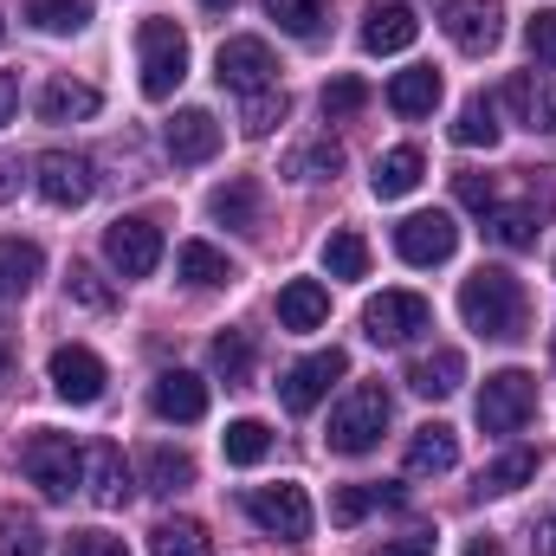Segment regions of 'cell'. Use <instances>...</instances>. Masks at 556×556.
Returning <instances> with one entry per match:
<instances>
[{"mask_svg":"<svg viewBox=\"0 0 556 556\" xmlns=\"http://www.w3.org/2000/svg\"><path fill=\"white\" fill-rule=\"evenodd\" d=\"M317 104H324V117H330V124H343V117H356V111L369 104V85H363V78H330Z\"/></svg>","mask_w":556,"mask_h":556,"instance_id":"cell-43","label":"cell"},{"mask_svg":"<svg viewBox=\"0 0 556 556\" xmlns=\"http://www.w3.org/2000/svg\"><path fill=\"white\" fill-rule=\"evenodd\" d=\"M337 168H343V149H337L330 137H324V142H304V149L285 162V175H291V181H330Z\"/></svg>","mask_w":556,"mask_h":556,"instance_id":"cell-40","label":"cell"},{"mask_svg":"<svg viewBox=\"0 0 556 556\" xmlns=\"http://www.w3.org/2000/svg\"><path fill=\"white\" fill-rule=\"evenodd\" d=\"M20 194V155H0V201Z\"/></svg>","mask_w":556,"mask_h":556,"instance_id":"cell-49","label":"cell"},{"mask_svg":"<svg viewBox=\"0 0 556 556\" xmlns=\"http://www.w3.org/2000/svg\"><path fill=\"white\" fill-rule=\"evenodd\" d=\"M466 556H498V544H492V538H472V551Z\"/></svg>","mask_w":556,"mask_h":556,"instance_id":"cell-52","label":"cell"},{"mask_svg":"<svg viewBox=\"0 0 556 556\" xmlns=\"http://www.w3.org/2000/svg\"><path fill=\"white\" fill-rule=\"evenodd\" d=\"M505 104H511V117H518L531 137H556V78L518 72V78L505 85Z\"/></svg>","mask_w":556,"mask_h":556,"instance_id":"cell-18","label":"cell"},{"mask_svg":"<svg viewBox=\"0 0 556 556\" xmlns=\"http://www.w3.org/2000/svg\"><path fill=\"white\" fill-rule=\"evenodd\" d=\"M247 518H253L266 538H278V544H304L311 525H317L304 485H260V492H247Z\"/></svg>","mask_w":556,"mask_h":556,"instance_id":"cell-7","label":"cell"},{"mask_svg":"<svg viewBox=\"0 0 556 556\" xmlns=\"http://www.w3.org/2000/svg\"><path fill=\"white\" fill-rule=\"evenodd\" d=\"M168 155L181 162V168H194V162H214V149H220V124H214V111H201V104H188V111H175L168 117Z\"/></svg>","mask_w":556,"mask_h":556,"instance_id":"cell-16","label":"cell"},{"mask_svg":"<svg viewBox=\"0 0 556 556\" xmlns=\"http://www.w3.org/2000/svg\"><path fill=\"white\" fill-rule=\"evenodd\" d=\"M26 20L39 26V33H85L91 26V0H26Z\"/></svg>","mask_w":556,"mask_h":556,"instance_id":"cell-35","label":"cell"},{"mask_svg":"<svg viewBox=\"0 0 556 556\" xmlns=\"http://www.w3.org/2000/svg\"><path fill=\"white\" fill-rule=\"evenodd\" d=\"M149 408H155L162 420H181V427H188V420L207 415V382L188 376V369H162L155 389H149Z\"/></svg>","mask_w":556,"mask_h":556,"instance_id":"cell-19","label":"cell"},{"mask_svg":"<svg viewBox=\"0 0 556 556\" xmlns=\"http://www.w3.org/2000/svg\"><path fill=\"white\" fill-rule=\"evenodd\" d=\"M459 466V433L453 427H415V440H408V479H440V472H453Z\"/></svg>","mask_w":556,"mask_h":556,"instance_id":"cell-21","label":"cell"},{"mask_svg":"<svg viewBox=\"0 0 556 556\" xmlns=\"http://www.w3.org/2000/svg\"><path fill=\"white\" fill-rule=\"evenodd\" d=\"M363 330H369V343H382V350L415 343L420 330H433V304H427L420 291H382V298L363 304Z\"/></svg>","mask_w":556,"mask_h":556,"instance_id":"cell-5","label":"cell"},{"mask_svg":"<svg viewBox=\"0 0 556 556\" xmlns=\"http://www.w3.org/2000/svg\"><path fill=\"white\" fill-rule=\"evenodd\" d=\"M207 356H214V376H220L227 389H247V382H253V337H247V330H220Z\"/></svg>","mask_w":556,"mask_h":556,"instance_id":"cell-31","label":"cell"},{"mask_svg":"<svg viewBox=\"0 0 556 556\" xmlns=\"http://www.w3.org/2000/svg\"><path fill=\"white\" fill-rule=\"evenodd\" d=\"M330 317V291L317 285V278H291L285 291H278V324L285 330H317Z\"/></svg>","mask_w":556,"mask_h":556,"instance_id":"cell-26","label":"cell"},{"mask_svg":"<svg viewBox=\"0 0 556 556\" xmlns=\"http://www.w3.org/2000/svg\"><path fill=\"white\" fill-rule=\"evenodd\" d=\"M39 273H46V253L33 240H0V304L7 298H26L39 285Z\"/></svg>","mask_w":556,"mask_h":556,"instance_id":"cell-28","label":"cell"},{"mask_svg":"<svg viewBox=\"0 0 556 556\" xmlns=\"http://www.w3.org/2000/svg\"><path fill=\"white\" fill-rule=\"evenodd\" d=\"M65 556H130V551H124V538H111V531H72V538H65Z\"/></svg>","mask_w":556,"mask_h":556,"instance_id":"cell-47","label":"cell"},{"mask_svg":"<svg viewBox=\"0 0 556 556\" xmlns=\"http://www.w3.org/2000/svg\"><path fill=\"white\" fill-rule=\"evenodd\" d=\"M20 472L46 492V498H72L85 485V453L72 446V433H33L20 446Z\"/></svg>","mask_w":556,"mask_h":556,"instance_id":"cell-4","label":"cell"},{"mask_svg":"<svg viewBox=\"0 0 556 556\" xmlns=\"http://www.w3.org/2000/svg\"><path fill=\"white\" fill-rule=\"evenodd\" d=\"M33 188L46 207H85L98 194V175H91V155H72V149H46L33 155Z\"/></svg>","mask_w":556,"mask_h":556,"instance_id":"cell-8","label":"cell"},{"mask_svg":"<svg viewBox=\"0 0 556 556\" xmlns=\"http://www.w3.org/2000/svg\"><path fill=\"white\" fill-rule=\"evenodd\" d=\"M220 446H227L233 466H260V459L273 453V427H266V420H233V427L220 433Z\"/></svg>","mask_w":556,"mask_h":556,"instance_id":"cell-39","label":"cell"},{"mask_svg":"<svg viewBox=\"0 0 556 556\" xmlns=\"http://www.w3.org/2000/svg\"><path fill=\"white\" fill-rule=\"evenodd\" d=\"M459 317H466V330H479L492 343H511L525 330V285L505 266H479L459 285Z\"/></svg>","mask_w":556,"mask_h":556,"instance_id":"cell-1","label":"cell"},{"mask_svg":"<svg viewBox=\"0 0 556 556\" xmlns=\"http://www.w3.org/2000/svg\"><path fill=\"white\" fill-rule=\"evenodd\" d=\"M453 142H459V149H492V142H498V111H492L485 98H466L459 117H453Z\"/></svg>","mask_w":556,"mask_h":556,"instance_id":"cell-38","label":"cell"},{"mask_svg":"<svg viewBox=\"0 0 556 556\" xmlns=\"http://www.w3.org/2000/svg\"><path fill=\"white\" fill-rule=\"evenodd\" d=\"M389 415H395V402H389V389L382 382H356L343 402H337V415H330V453H343V459H356V453H369V446H382V433H389Z\"/></svg>","mask_w":556,"mask_h":556,"instance_id":"cell-2","label":"cell"},{"mask_svg":"<svg viewBox=\"0 0 556 556\" xmlns=\"http://www.w3.org/2000/svg\"><path fill=\"white\" fill-rule=\"evenodd\" d=\"M376 556H433V538L427 531H408V538H389Z\"/></svg>","mask_w":556,"mask_h":556,"instance_id":"cell-48","label":"cell"},{"mask_svg":"<svg viewBox=\"0 0 556 556\" xmlns=\"http://www.w3.org/2000/svg\"><path fill=\"white\" fill-rule=\"evenodd\" d=\"M13 104H20V78H13V72H0V124L13 117Z\"/></svg>","mask_w":556,"mask_h":556,"instance_id":"cell-50","label":"cell"},{"mask_svg":"<svg viewBox=\"0 0 556 556\" xmlns=\"http://www.w3.org/2000/svg\"><path fill=\"white\" fill-rule=\"evenodd\" d=\"M459 382H466V356L459 350H427V356L408 363V389L427 395V402H446Z\"/></svg>","mask_w":556,"mask_h":556,"instance_id":"cell-22","label":"cell"},{"mask_svg":"<svg viewBox=\"0 0 556 556\" xmlns=\"http://www.w3.org/2000/svg\"><path fill=\"white\" fill-rule=\"evenodd\" d=\"M420 39V13L408 0H389V7H369L363 13V52L389 59V52H408Z\"/></svg>","mask_w":556,"mask_h":556,"instance_id":"cell-17","label":"cell"},{"mask_svg":"<svg viewBox=\"0 0 556 556\" xmlns=\"http://www.w3.org/2000/svg\"><path fill=\"white\" fill-rule=\"evenodd\" d=\"M324 273L330 278H369V240H363L356 227L330 233V240H324Z\"/></svg>","mask_w":556,"mask_h":556,"instance_id":"cell-34","label":"cell"},{"mask_svg":"<svg viewBox=\"0 0 556 556\" xmlns=\"http://www.w3.org/2000/svg\"><path fill=\"white\" fill-rule=\"evenodd\" d=\"M260 207H266V194H260L253 175H233V181H220V188L207 194V214H214L220 227H240V233L260 227Z\"/></svg>","mask_w":556,"mask_h":556,"instance_id":"cell-20","label":"cell"},{"mask_svg":"<svg viewBox=\"0 0 556 556\" xmlns=\"http://www.w3.org/2000/svg\"><path fill=\"white\" fill-rule=\"evenodd\" d=\"M376 505H402V492H395V485H343V492L330 498V525L350 531V525H363Z\"/></svg>","mask_w":556,"mask_h":556,"instance_id":"cell-33","label":"cell"},{"mask_svg":"<svg viewBox=\"0 0 556 556\" xmlns=\"http://www.w3.org/2000/svg\"><path fill=\"white\" fill-rule=\"evenodd\" d=\"M0 39H7V20H0Z\"/></svg>","mask_w":556,"mask_h":556,"instance_id":"cell-55","label":"cell"},{"mask_svg":"<svg viewBox=\"0 0 556 556\" xmlns=\"http://www.w3.org/2000/svg\"><path fill=\"white\" fill-rule=\"evenodd\" d=\"M453 247H459L453 214H408V220L395 227V253H402L408 266H446Z\"/></svg>","mask_w":556,"mask_h":556,"instance_id":"cell-15","label":"cell"},{"mask_svg":"<svg viewBox=\"0 0 556 556\" xmlns=\"http://www.w3.org/2000/svg\"><path fill=\"white\" fill-rule=\"evenodd\" d=\"M137 65H142V98L162 104L188 78V33L175 20H142L137 26Z\"/></svg>","mask_w":556,"mask_h":556,"instance_id":"cell-3","label":"cell"},{"mask_svg":"<svg viewBox=\"0 0 556 556\" xmlns=\"http://www.w3.org/2000/svg\"><path fill=\"white\" fill-rule=\"evenodd\" d=\"M531 415H538V376H525V369L485 376V389H479V427L485 433H518Z\"/></svg>","mask_w":556,"mask_h":556,"instance_id":"cell-6","label":"cell"},{"mask_svg":"<svg viewBox=\"0 0 556 556\" xmlns=\"http://www.w3.org/2000/svg\"><path fill=\"white\" fill-rule=\"evenodd\" d=\"M420 175H427V162H420L415 142H402V149H389V155H376V175H369V188H376V201H402V194H415Z\"/></svg>","mask_w":556,"mask_h":556,"instance_id":"cell-23","label":"cell"},{"mask_svg":"<svg viewBox=\"0 0 556 556\" xmlns=\"http://www.w3.org/2000/svg\"><path fill=\"white\" fill-rule=\"evenodd\" d=\"M350 376V356L330 343V350H311L304 363H291L285 376H278V402L291 408V415H311L324 395H330V382H343Z\"/></svg>","mask_w":556,"mask_h":556,"instance_id":"cell-9","label":"cell"},{"mask_svg":"<svg viewBox=\"0 0 556 556\" xmlns=\"http://www.w3.org/2000/svg\"><path fill=\"white\" fill-rule=\"evenodd\" d=\"M485 233H492L498 247H511V253H525V247H538V233H544V220H538V207H492V214H485Z\"/></svg>","mask_w":556,"mask_h":556,"instance_id":"cell-32","label":"cell"},{"mask_svg":"<svg viewBox=\"0 0 556 556\" xmlns=\"http://www.w3.org/2000/svg\"><path fill=\"white\" fill-rule=\"evenodd\" d=\"M175 273L188 278L194 291H214V285H227V278H233V260H227L220 247H207V240H188V247L175 253Z\"/></svg>","mask_w":556,"mask_h":556,"instance_id":"cell-30","label":"cell"},{"mask_svg":"<svg viewBox=\"0 0 556 556\" xmlns=\"http://www.w3.org/2000/svg\"><path fill=\"white\" fill-rule=\"evenodd\" d=\"M0 376H7V330H0Z\"/></svg>","mask_w":556,"mask_h":556,"instance_id":"cell-54","label":"cell"},{"mask_svg":"<svg viewBox=\"0 0 556 556\" xmlns=\"http://www.w3.org/2000/svg\"><path fill=\"white\" fill-rule=\"evenodd\" d=\"M98 85H78V78H52L39 91V117L46 124H78V117H98Z\"/></svg>","mask_w":556,"mask_h":556,"instance_id":"cell-25","label":"cell"},{"mask_svg":"<svg viewBox=\"0 0 556 556\" xmlns=\"http://www.w3.org/2000/svg\"><path fill=\"white\" fill-rule=\"evenodd\" d=\"M440 26L459 52L485 59L498 39H505V7L498 0H440Z\"/></svg>","mask_w":556,"mask_h":556,"instance_id":"cell-12","label":"cell"},{"mask_svg":"<svg viewBox=\"0 0 556 556\" xmlns=\"http://www.w3.org/2000/svg\"><path fill=\"white\" fill-rule=\"evenodd\" d=\"M104 260H111L124 278H149L155 266H162V227L142 220V214L111 220V233H104Z\"/></svg>","mask_w":556,"mask_h":556,"instance_id":"cell-13","label":"cell"},{"mask_svg":"<svg viewBox=\"0 0 556 556\" xmlns=\"http://www.w3.org/2000/svg\"><path fill=\"white\" fill-rule=\"evenodd\" d=\"M142 485H149L155 498L188 492V485H194V453H181V446H149V453H142Z\"/></svg>","mask_w":556,"mask_h":556,"instance_id":"cell-27","label":"cell"},{"mask_svg":"<svg viewBox=\"0 0 556 556\" xmlns=\"http://www.w3.org/2000/svg\"><path fill=\"white\" fill-rule=\"evenodd\" d=\"M130 492H137V479H130L124 446L117 440H91L85 446V498L98 511H117V505H130Z\"/></svg>","mask_w":556,"mask_h":556,"instance_id":"cell-14","label":"cell"},{"mask_svg":"<svg viewBox=\"0 0 556 556\" xmlns=\"http://www.w3.org/2000/svg\"><path fill=\"white\" fill-rule=\"evenodd\" d=\"M266 7L291 39H317V26H324V0H266Z\"/></svg>","mask_w":556,"mask_h":556,"instance_id":"cell-42","label":"cell"},{"mask_svg":"<svg viewBox=\"0 0 556 556\" xmlns=\"http://www.w3.org/2000/svg\"><path fill=\"white\" fill-rule=\"evenodd\" d=\"M214 78L227 85V91H273L278 85V59L266 39H253V33H240V39H220V52H214Z\"/></svg>","mask_w":556,"mask_h":556,"instance_id":"cell-10","label":"cell"},{"mask_svg":"<svg viewBox=\"0 0 556 556\" xmlns=\"http://www.w3.org/2000/svg\"><path fill=\"white\" fill-rule=\"evenodd\" d=\"M433 104H440V72L433 65H408V72L389 78V111L395 117H433Z\"/></svg>","mask_w":556,"mask_h":556,"instance_id":"cell-24","label":"cell"},{"mask_svg":"<svg viewBox=\"0 0 556 556\" xmlns=\"http://www.w3.org/2000/svg\"><path fill=\"white\" fill-rule=\"evenodd\" d=\"M201 7H207V13H227V7H233V0H201Z\"/></svg>","mask_w":556,"mask_h":556,"instance_id":"cell-53","label":"cell"},{"mask_svg":"<svg viewBox=\"0 0 556 556\" xmlns=\"http://www.w3.org/2000/svg\"><path fill=\"white\" fill-rule=\"evenodd\" d=\"M538 479V453H505V459H492L485 472H479V492H492V498H505V492H518V485H531Z\"/></svg>","mask_w":556,"mask_h":556,"instance_id":"cell-36","label":"cell"},{"mask_svg":"<svg viewBox=\"0 0 556 556\" xmlns=\"http://www.w3.org/2000/svg\"><path fill=\"white\" fill-rule=\"evenodd\" d=\"M531 544H538V556H556V511L538 518V538H531Z\"/></svg>","mask_w":556,"mask_h":556,"instance_id":"cell-51","label":"cell"},{"mask_svg":"<svg viewBox=\"0 0 556 556\" xmlns=\"http://www.w3.org/2000/svg\"><path fill=\"white\" fill-rule=\"evenodd\" d=\"M453 194H459V207H472V214H492V207H498L492 175H459V181H453Z\"/></svg>","mask_w":556,"mask_h":556,"instance_id":"cell-46","label":"cell"},{"mask_svg":"<svg viewBox=\"0 0 556 556\" xmlns=\"http://www.w3.org/2000/svg\"><path fill=\"white\" fill-rule=\"evenodd\" d=\"M65 291H72V298H78L85 311H111V304H117V291H111L104 278L91 273V266H72V278H65Z\"/></svg>","mask_w":556,"mask_h":556,"instance_id":"cell-44","label":"cell"},{"mask_svg":"<svg viewBox=\"0 0 556 556\" xmlns=\"http://www.w3.org/2000/svg\"><path fill=\"white\" fill-rule=\"evenodd\" d=\"M46 376H52L59 402H72V408H91V402L104 395V382H111L104 356H98V350H85V343H59V350H52V363H46Z\"/></svg>","mask_w":556,"mask_h":556,"instance_id":"cell-11","label":"cell"},{"mask_svg":"<svg viewBox=\"0 0 556 556\" xmlns=\"http://www.w3.org/2000/svg\"><path fill=\"white\" fill-rule=\"evenodd\" d=\"M0 556H46V531L26 511H0Z\"/></svg>","mask_w":556,"mask_h":556,"instance_id":"cell-41","label":"cell"},{"mask_svg":"<svg viewBox=\"0 0 556 556\" xmlns=\"http://www.w3.org/2000/svg\"><path fill=\"white\" fill-rule=\"evenodd\" d=\"M285 111H291V98H285V91H247V98H240V130H247V137H273L278 124H285Z\"/></svg>","mask_w":556,"mask_h":556,"instance_id":"cell-37","label":"cell"},{"mask_svg":"<svg viewBox=\"0 0 556 556\" xmlns=\"http://www.w3.org/2000/svg\"><path fill=\"white\" fill-rule=\"evenodd\" d=\"M525 46H531V59H538L544 72H556V7L531 13V26H525Z\"/></svg>","mask_w":556,"mask_h":556,"instance_id":"cell-45","label":"cell"},{"mask_svg":"<svg viewBox=\"0 0 556 556\" xmlns=\"http://www.w3.org/2000/svg\"><path fill=\"white\" fill-rule=\"evenodd\" d=\"M149 556H214V538L201 518H162L149 531Z\"/></svg>","mask_w":556,"mask_h":556,"instance_id":"cell-29","label":"cell"}]
</instances>
